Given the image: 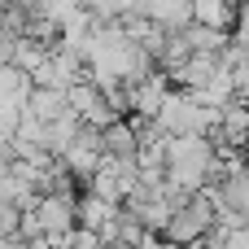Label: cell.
I'll return each instance as SVG.
<instances>
[{
    "label": "cell",
    "instance_id": "6da1fadb",
    "mask_svg": "<svg viewBox=\"0 0 249 249\" xmlns=\"http://www.w3.org/2000/svg\"><path fill=\"white\" fill-rule=\"evenodd\" d=\"M166 175H171L179 188H188V193H197V188H206L210 179H219V144H214V136H206V131L171 136Z\"/></svg>",
    "mask_w": 249,
    "mask_h": 249
},
{
    "label": "cell",
    "instance_id": "7a4b0ae2",
    "mask_svg": "<svg viewBox=\"0 0 249 249\" xmlns=\"http://www.w3.org/2000/svg\"><path fill=\"white\" fill-rule=\"evenodd\" d=\"M158 123L171 136H184V131H206L210 136L219 127V109L206 105V101H197V92H188V88H171L166 101H162V109H158Z\"/></svg>",
    "mask_w": 249,
    "mask_h": 249
},
{
    "label": "cell",
    "instance_id": "3957f363",
    "mask_svg": "<svg viewBox=\"0 0 249 249\" xmlns=\"http://www.w3.org/2000/svg\"><path fill=\"white\" fill-rule=\"evenodd\" d=\"M210 228H214V201H210L206 188H197L184 206H175V214H171V223H166L162 236L175 241V245H197Z\"/></svg>",
    "mask_w": 249,
    "mask_h": 249
},
{
    "label": "cell",
    "instance_id": "277c9868",
    "mask_svg": "<svg viewBox=\"0 0 249 249\" xmlns=\"http://www.w3.org/2000/svg\"><path fill=\"white\" fill-rule=\"evenodd\" d=\"M66 105H70L83 123H92V127H101V131H105L114 118H123V114L109 105V96H105V92H101L88 74H83L79 83H70V88H66Z\"/></svg>",
    "mask_w": 249,
    "mask_h": 249
},
{
    "label": "cell",
    "instance_id": "5b68a950",
    "mask_svg": "<svg viewBox=\"0 0 249 249\" xmlns=\"http://www.w3.org/2000/svg\"><path fill=\"white\" fill-rule=\"evenodd\" d=\"M101 158H105V140H101V127H92V123H83L79 136L61 149V162H66V171L74 179H88L101 166Z\"/></svg>",
    "mask_w": 249,
    "mask_h": 249
},
{
    "label": "cell",
    "instance_id": "8992f818",
    "mask_svg": "<svg viewBox=\"0 0 249 249\" xmlns=\"http://www.w3.org/2000/svg\"><path fill=\"white\" fill-rule=\"evenodd\" d=\"M171 88H175V83H171V70H166V66H153L140 83H131V114L158 118V109H162V101H166Z\"/></svg>",
    "mask_w": 249,
    "mask_h": 249
},
{
    "label": "cell",
    "instance_id": "52a82bcc",
    "mask_svg": "<svg viewBox=\"0 0 249 249\" xmlns=\"http://www.w3.org/2000/svg\"><path fill=\"white\" fill-rule=\"evenodd\" d=\"M223 66V57L219 53H193L188 61H179L175 70H171V83L175 88H188V92H197V88H206L210 79H214V70Z\"/></svg>",
    "mask_w": 249,
    "mask_h": 249
},
{
    "label": "cell",
    "instance_id": "ba28073f",
    "mask_svg": "<svg viewBox=\"0 0 249 249\" xmlns=\"http://www.w3.org/2000/svg\"><path fill=\"white\" fill-rule=\"evenodd\" d=\"M127 210H131L149 232H166V223H171V214H175V206H171L166 197H127Z\"/></svg>",
    "mask_w": 249,
    "mask_h": 249
},
{
    "label": "cell",
    "instance_id": "9c48e42d",
    "mask_svg": "<svg viewBox=\"0 0 249 249\" xmlns=\"http://www.w3.org/2000/svg\"><path fill=\"white\" fill-rule=\"evenodd\" d=\"M101 140H105V153L109 158H136V149H140V136H136L131 118H114L101 131Z\"/></svg>",
    "mask_w": 249,
    "mask_h": 249
},
{
    "label": "cell",
    "instance_id": "30bf717a",
    "mask_svg": "<svg viewBox=\"0 0 249 249\" xmlns=\"http://www.w3.org/2000/svg\"><path fill=\"white\" fill-rule=\"evenodd\" d=\"M144 13L158 18L166 31H184L193 22V0H144Z\"/></svg>",
    "mask_w": 249,
    "mask_h": 249
},
{
    "label": "cell",
    "instance_id": "8fae6325",
    "mask_svg": "<svg viewBox=\"0 0 249 249\" xmlns=\"http://www.w3.org/2000/svg\"><path fill=\"white\" fill-rule=\"evenodd\" d=\"M26 109L35 114V118H44V123H53L57 114H66L70 105H66V88H31V96H26Z\"/></svg>",
    "mask_w": 249,
    "mask_h": 249
},
{
    "label": "cell",
    "instance_id": "7c38bea8",
    "mask_svg": "<svg viewBox=\"0 0 249 249\" xmlns=\"http://www.w3.org/2000/svg\"><path fill=\"white\" fill-rule=\"evenodd\" d=\"M31 88H35L31 70L13 66V61H4V66H0V101H18V105H26Z\"/></svg>",
    "mask_w": 249,
    "mask_h": 249
},
{
    "label": "cell",
    "instance_id": "4fadbf2b",
    "mask_svg": "<svg viewBox=\"0 0 249 249\" xmlns=\"http://www.w3.org/2000/svg\"><path fill=\"white\" fill-rule=\"evenodd\" d=\"M118 210H123L118 201H105V197H96V193H83V197H79V223H83V228H96V232H101Z\"/></svg>",
    "mask_w": 249,
    "mask_h": 249
},
{
    "label": "cell",
    "instance_id": "5bb4252c",
    "mask_svg": "<svg viewBox=\"0 0 249 249\" xmlns=\"http://www.w3.org/2000/svg\"><path fill=\"white\" fill-rule=\"evenodd\" d=\"M48 53H53V44H48V39H35V35H13V66L35 70Z\"/></svg>",
    "mask_w": 249,
    "mask_h": 249
},
{
    "label": "cell",
    "instance_id": "9a60e30c",
    "mask_svg": "<svg viewBox=\"0 0 249 249\" xmlns=\"http://www.w3.org/2000/svg\"><path fill=\"white\" fill-rule=\"evenodd\" d=\"M232 74H236V96H241V101H249V57L232 66Z\"/></svg>",
    "mask_w": 249,
    "mask_h": 249
},
{
    "label": "cell",
    "instance_id": "2e32d148",
    "mask_svg": "<svg viewBox=\"0 0 249 249\" xmlns=\"http://www.w3.org/2000/svg\"><path fill=\"white\" fill-rule=\"evenodd\" d=\"M4 61H13V35L0 26V66H4Z\"/></svg>",
    "mask_w": 249,
    "mask_h": 249
},
{
    "label": "cell",
    "instance_id": "e0dca14e",
    "mask_svg": "<svg viewBox=\"0 0 249 249\" xmlns=\"http://www.w3.org/2000/svg\"><path fill=\"white\" fill-rule=\"evenodd\" d=\"M232 4H249V0H232Z\"/></svg>",
    "mask_w": 249,
    "mask_h": 249
}]
</instances>
